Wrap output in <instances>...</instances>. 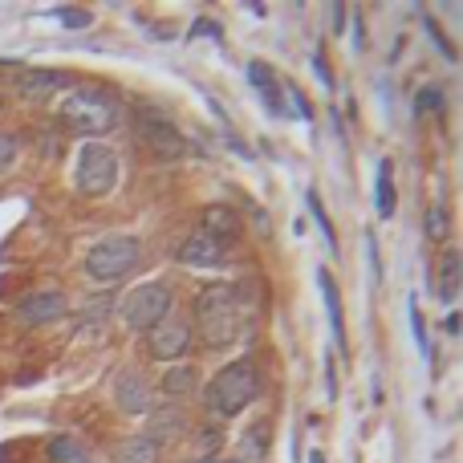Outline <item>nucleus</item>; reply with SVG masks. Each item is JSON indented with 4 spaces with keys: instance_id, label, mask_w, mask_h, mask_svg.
<instances>
[{
    "instance_id": "obj_1",
    "label": "nucleus",
    "mask_w": 463,
    "mask_h": 463,
    "mask_svg": "<svg viewBox=\"0 0 463 463\" xmlns=\"http://www.w3.org/2000/svg\"><path fill=\"white\" fill-rule=\"evenodd\" d=\"M195 313V334L208 350H232L244 334V305H240L236 288L228 280H208L192 301Z\"/></svg>"
},
{
    "instance_id": "obj_2",
    "label": "nucleus",
    "mask_w": 463,
    "mask_h": 463,
    "mask_svg": "<svg viewBox=\"0 0 463 463\" xmlns=\"http://www.w3.org/2000/svg\"><path fill=\"white\" fill-rule=\"evenodd\" d=\"M57 122L86 143H106V135L122 122V106L106 86H73L57 106Z\"/></svg>"
},
{
    "instance_id": "obj_3",
    "label": "nucleus",
    "mask_w": 463,
    "mask_h": 463,
    "mask_svg": "<svg viewBox=\"0 0 463 463\" xmlns=\"http://www.w3.org/2000/svg\"><path fill=\"white\" fill-rule=\"evenodd\" d=\"M260 391H264L260 362L256 358H236L208 383L203 402H208V411L216 419H236L240 411H248L256 399H260Z\"/></svg>"
},
{
    "instance_id": "obj_4",
    "label": "nucleus",
    "mask_w": 463,
    "mask_h": 463,
    "mask_svg": "<svg viewBox=\"0 0 463 463\" xmlns=\"http://www.w3.org/2000/svg\"><path fill=\"white\" fill-rule=\"evenodd\" d=\"M143 260V240L138 236H102L86 252V277L94 285H118L122 277L138 269Z\"/></svg>"
},
{
    "instance_id": "obj_5",
    "label": "nucleus",
    "mask_w": 463,
    "mask_h": 463,
    "mask_svg": "<svg viewBox=\"0 0 463 463\" xmlns=\"http://www.w3.org/2000/svg\"><path fill=\"white\" fill-rule=\"evenodd\" d=\"M122 175L118 151L110 143H81L78 146V163H73V192L86 200H102L114 192Z\"/></svg>"
},
{
    "instance_id": "obj_6",
    "label": "nucleus",
    "mask_w": 463,
    "mask_h": 463,
    "mask_svg": "<svg viewBox=\"0 0 463 463\" xmlns=\"http://www.w3.org/2000/svg\"><path fill=\"white\" fill-rule=\"evenodd\" d=\"M171 309H175V288H171L167 280H146V285L130 288V293L122 297V305H118L127 329H135V334L155 329Z\"/></svg>"
},
{
    "instance_id": "obj_7",
    "label": "nucleus",
    "mask_w": 463,
    "mask_h": 463,
    "mask_svg": "<svg viewBox=\"0 0 463 463\" xmlns=\"http://www.w3.org/2000/svg\"><path fill=\"white\" fill-rule=\"evenodd\" d=\"M192 342H195L192 321L179 317L175 309H171L155 329H146V354H151L155 362H163V366H175V362H184L187 354H192Z\"/></svg>"
},
{
    "instance_id": "obj_8",
    "label": "nucleus",
    "mask_w": 463,
    "mask_h": 463,
    "mask_svg": "<svg viewBox=\"0 0 463 463\" xmlns=\"http://www.w3.org/2000/svg\"><path fill=\"white\" fill-rule=\"evenodd\" d=\"M135 138L155 155V159H184L187 155V135L167 118V114H135Z\"/></svg>"
},
{
    "instance_id": "obj_9",
    "label": "nucleus",
    "mask_w": 463,
    "mask_h": 463,
    "mask_svg": "<svg viewBox=\"0 0 463 463\" xmlns=\"http://www.w3.org/2000/svg\"><path fill=\"white\" fill-rule=\"evenodd\" d=\"M16 98L21 102H49L53 94H70L73 90V73L65 70H53V65H29V70H16V81H13Z\"/></svg>"
},
{
    "instance_id": "obj_10",
    "label": "nucleus",
    "mask_w": 463,
    "mask_h": 463,
    "mask_svg": "<svg viewBox=\"0 0 463 463\" xmlns=\"http://www.w3.org/2000/svg\"><path fill=\"white\" fill-rule=\"evenodd\" d=\"M65 313H70V297L61 288H37V293L21 297V305H16V317L24 326H53Z\"/></svg>"
},
{
    "instance_id": "obj_11",
    "label": "nucleus",
    "mask_w": 463,
    "mask_h": 463,
    "mask_svg": "<svg viewBox=\"0 0 463 463\" xmlns=\"http://www.w3.org/2000/svg\"><path fill=\"white\" fill-rule=\"evenodd\" d=\"M114 402H118L122 415H151L155 391H151L143 370H122V374L114 378Z\"/></svg>"
},
{
    "instance_id": "obj_12",
    "label": "nucleus",
    "mask_w": 463,
    "mask_h": 463,
    "mask_svg": "<svg viewBox=\"0 0 463 463\" xmlns=\"http://www.w3.org/2000/svg\"><path fill=\"white\" fill-rule=\"evenodd\" d=\"M179 264H187V269H224L228 244H220V240H212L208 232L195 228L192 236L179 244Z\"/></svg>"
},
{
    "instance_id": "obj_13",
    "label": "nucleus",
    "mask_w": 463,
    "mask_h": 463,
    "mask_svg": "<svg viewBox=\"0 0 463 463\" xmlns=\"http://www.w3.org/2000/svg\"><path fill=\"white\" fill-rule=\"evenodd\" d=\"M248 81H252V90L260 94V102L269 106L272 118H288V102H285V86L277 81V73H272V65L264 61H252L248 65Z\"/></svg>"
},
{
    "instance_id": "obj_14",
    "label": "nucleus",
    "mask_w": 463,
    "mask_h": 463,
    "mask_svg": "<svg viewBox=\"0 0 463 463\" xmlns=\"http://www.w3.org/2000/svg\"><path fill=\"white\" fill-rule=\"evenodd\" d=\"M240 228H244V220H240V212L232 208V203H208L200 216V232H208L220 244H232V240L240 236Z\"/></svg>"
},
{
    "instance_id": "obj_15",
    "label": "nucleus",
    "mask_w": 463,
    "mask_h": 463,
    "mask_svg": "<svg viewBox=\"0 0 463 463\" xmlns=\"http://www.w3.org/2000/svg\"><path fill=\"white\" fill-rule=\"evenodd\" d=\"M317 288L321 297H326V313H329V329H334V345L337 350H350V334H345V313H342V293H337L334 277H329V269H317Z\"/></svg>"
},
{
    "instance_id": "obj_16",
    "label": "nucleus",
    "mask_w": 463,
    "mask_h": 463,
    "mask_svg": "<svg viewBox=\"0 0 463 463\" xmlns=\"http://www.w3.org/2000/svg\"><path fill=\"white\" fill-rule=\"evenodd\" d=\"M184 431H187V415L175 407V402H171V407H163V411H151V427H146V439H151L155 448L184 439Z\"/></svg>"
},
{
    "instance_id": "obj_17",
    "label": "nucleus",
    "mask_w": 463,
    "mask_h": 463,
    "mask_svg": "<svg viewBox=\"0 0 463 463\" xmlns=\"http://www.w3.org/2000/svg\"><path fill=\"white\" fill-rule=\"evenodd\" d=\"M443 305H456L459 297V248H443L439 256V285L431 288Z\"/></svg>"
},
{
    "instance_id": "obj_18",
    "label": "nucleus",
    "mask_w": 463,
    "mask_h": 463,
    "mask_svg": "<svg viewBox=\"0 0 463 463\" xmlns=\"http://www.w3.org/2000/svg\"><path fill=\"white\" fill-rule=\"evenodd\" d=\"M159 451L163 448H155L146 435H127V439L114 443L110 459L114 463H159Z\"/></svg>"
},
{
    "instance_id": "obj_19",
    "label": "nucleus",
    "mask_w": 463,
    "mask_h": 463,
    "mask_svg": "<svg viewBox=\"0 0 463 463\" xmlns=\"http://www.w3.org/2000/svg\"><path fill=\"white\" fill-rule=\"evenodd\" d=\"M374 208L383 220L394 216V163L378 159V175H374Z\"/></svg>"
},
{
    "instance_id": "obj_20",
    "label": "nucleus",
    "mask_w": 463,
    "mask_h": 463,
    "mask_svg": "<svg viewBox=\"0 0 463 463\" xmlns=\"http://www.w3.org/2000/svg\"><path fill=\"white\" fill-rule=\"evenodd\" d=\"M45 451L53 463H90V448L78 439V435H53Z\"/></svg>"
},
{
    "instance_id": "obj_21",
    "label": "nucleus",
    "mask_w": 463,
    "mask_h": 463,
    "mask_svg": "<svg viewBox=\"0 0 463 463\" xmlns=\"http://www.w3.org/2000/svg\"><path fill=\"white\" fill-rule=\"evenodd\" d=\"M159 386L167 399H184V394L195 391V370L192 366H167V374H163Z\"/></svg>"
},
{
    "instance_id": "obj_22",
    "label": "nucleus",
    "mask_w": 463,
    "mask_h": 463,
    "mask_svg": "<svg viewBox=\"0 0 463 463\" xmlns=\"http://www.w3.org/2000/svg\"><path fill=\"white\" fill-rule=\"evenodd\" d=\"M423 232H427V240H435V244H448V236H451V212H448V203H431V208H427Z\"/></svg>"
},
{
    "instance_id": "obj_23",
    "label": "nucleus",
    "mask_w": 463,
    "mask_h": 463,
    "mask_svg": "<svg viewBox=\"0 0 463 463\" xmlns=\"http://www.w3.org/2000/svg\"><path fill=\"white\" fill-rule=\"evenodd\" d=\"M305 208H309V216H313V224L321 228V236H326V244L337 252V232H334V220H329V212H326V203H321V195L317 192H305Z\"/></svg>"
},
{
    "instance_id": "obj_24",
    "label": "nucleus",
    "mask_w": 463,
    "mask_h": 463,
    "mask_svg": "<svg viewBox=\"0 0 463 463\" xmlns=\"http://www.w3.org/2000/svg\"><path fill=\"white\" fill-rule=\"evenodd\" d=\"M427 114H443V86H419L415 118H427Z\"/></svg>"
},
{
    "instance_id": "obj_25",
    "label": "nucleus",
    "mask_w": 463,
    "mask_h": 463,
    "mask_svg": "<svg viewBox=\"0 0 463 463\" xmlns=\"http://www.w3.org/2000/svg\"><path fill=\"white\" fill-rule=\"evenodd\" d=\"M423 29H427V37H431L435 41V49H439V53H443V61H456V45H451V37H448V33H443V24H439V16H431V13H427L423 16Z\"/></svg>"
},
{
    "instance_id": "obj_26",
    "label": "nucleus",
    "mask_w": 463,
    "mask_h": 463,
    "mask_svg": "<svg viewBox=\"0 0 463 463\" xmlns=\"http://www.w3.org/2000/svg\"><path fill=\"white\" fill-rule=\"evenodd\" d=\"M407 313H411V334H415L419 354H423V358H431V337H427V321H423V309H419L415 297L407 301Z\"/></svg>"
},
{
    "instance_id": "obj_27",
    "label": "nucleus",
    "mask_w": 463,
    "mask_h": 463,
    "mask_svg": "<svg viewBox=\"0 0 463 463\" xmlns=\"http://www.w3.org/2000/svg\"><path fill=\"white\" fill-rule=\"evenodd\" d=\"M21 159V135H13V130H0V175H5L13 163Z\"/></svg>"
},
{
    "instance_id": "obj_28",
    "label": "nucleus",
    "mask_w": 463,
    "mask_h": 463,
    "mask_svg": "<svg viewBox=\"0 0 463 463\" xmlns=\"http://www.w3.org/2000/svg\"><path fill=\"white\" fill-rule=\"evenodd\" d=\"M114 309V297H98V301L86 305V313H81V326H102L106 317H110Z\"/></svg>"
},
{
    "instance_id": "obj_29",
    "label": "nucleus",
    "mask_w": 463,
    "mask_h": 463,
    "mask_svg": "<svg viewBox=\"0 0 463 463\" xmlns=\"http://www.w3.org/2000/svg\"><path fill=\"white\" fill-rule=\"evenodd\" d=\"M57 16H61L65 29H90V24H94L90 8H57Z\"/></svg>"
},
{
    "instance_id": "obj_30",
    "label": "nucleus",
    "mask_w": 463,
    "mask_h": 463,
    "mask_svg": "<svg viewBox=\"0 0 463 463\" xmlns=\"http://www.w3.org/2000/svg\"><path fill=\"white\" fill-rule=\"evenodd\" d=\"M285 102L293 106L297 114H301V122H313V102H309V98H305L297 86H285Z\"/></svg>"
},
{
    "instance_id": "obj_31",
    "label": "nucleus",
    "mask_w": 463,
    "mask_h": 463,
    "mask_svg": "<svg viewBox=\"0 0 463 463\" xmlns=\"http://www.w3.org/2000/svg\"><path fill=\"white\" fill-rule=\"evenodd\" d=\"M37 146H45L49 159H57V151H61V138H57L53 127H41V130H37Z\"/></svg>"
},
{
    "instance_id": "obj_32",
    "label": "nucleus",
    "mask_w": 463,
    "mask_h": 463,
    "mask_svg": "<svg viewBox=\"0 0 463 463\" xmlns=\"http://www.w3.org/2000/svg\"><path fill=\"white\" fill-rule=\"evenodd\" d=\"M366 256H370V272H374V285H378V280H383V256H378L374 232H366Z\"/></svg>"
},
{
    "instance_id": "obj_33",
    "label": "nucleus",
    "mask_w": 463,
    "mask_h": 463,
    "mask_svg": "<svg viewBox=\"0 0 463 463\" xmlns=\"http://www.w3.org/2000/svg\"><path fill=\"white\" fill-rule=\"evenodd\" d=\"M313 70H317V78L326 81L329 90H334V70H329V61H326V53H321V49H317V53H313Z\"/></svg>"
},
{
    "instance_id": "obj_34",
    "label": "nucleus",
    "mask_w": 463,
    "mask_h": 463,
    "mask_svg": "<svg viewBox=\"0 0 463 463\" xmlns=\"http://www.w3.org/2000/svg\"><path fill=\"white\" fill-rule=\"evenodd\" d=\"M326 394L329 399H337V366H334V358H326Z\"/></svg>"
},
{
    "instance_id": "obj_35",
    "label": "nucleus",
    "mask_w": 463,
    "mask_h": 463,
    "mask_svg": "<svg viewBox=\"0 0 463 463\" xmlns=\"http://www.w3.org/2000/svg\"><path fill=\"white\" fill-rule=\"evenodd\" d=\"M345 13H350L345 5H334V8H329V16H334V37H337V33H345Z\"/></svg>"
},
{
    "instance_id": "obj_36",
    "label": "nucleus",
    "mask_w": 463,
    "mask_h": 463,
    "mask_svg": "<svg viewBox=\"0 0 463 463\" xmlns=\"http://www.w3.org/2000/svg\"><path fill=\"white\" fill-rule=\"evenodd\" d=\"M192 33H195V37H200V33H212V37H220V29H216V24H212V21H200Z\"/></svg>"
},
{
    "instance_id": "obj_37",
    "label": "nucleus",
    "mask_w": 463,
    "mask_h": 463,
    "mask_svg": "<svg viewBox=\"0 0 463 463\" xmlns=\"http://www.w3.org/2000/svg\"><path fill=\"white\" fill-rule=\"evenodd\" d=\"M443 326H448V334H459V313H448V321H443Z\"/></svg>"
},
{
    "instance_id": "obj_38",
    "label": "nucleus",
    "mask_w": 463,
    "mask_h": 463,
    "mask_svg": "<svg viewBox=\"0 0 463 463\" xmlns=\"http://www.w3.org/2000/svg\"><path fill=\"white\" fill-rule=\"evenodd\" d=\"M309 463H326V456H321V451H309Z\"/></svg>"
},
{
    "instance_id": "obj_39",
    "label": "nucleus",
    "mask_w": 463,
    "mask_h": 463,
    "mask_svg": "<svg viewBox=\"0 0 463 463\" xmlns=\"http://www.w3.org/2000/svg\"><path fill=\"white\" fill-rule=\"evenodd\" d=\"M192 463H232V459H220V456H216V459H192Z\"/></svg>"
},
{
    "instance_id": "obj_40",
    "label": "nucleus",
    "mask_w": 463,
    "mask_h": 463,
    "mask_svg": "<svg viewBox=\"0 0 463 463\" xmlns=\"http://www.w3.org/2000/svg\"><path fill=\"white\" fill-rule=\"evenodd\" d=\"M0 110H5V90H0Z\"/></svg>"
},
{
    "instance_id": "obj_41",
    "label": "nucleus",
    "mask_w": 463,
    "mask_h": 463,
    "mask_svg": "<svg viewBox=\"0 0 463 463\" xmlns=\"http://www.w3.org/2000/svg\"><path fill=\"white\" fill-rule=\"evenodd\" d=\"M354 463H358V459H354Z\"/></svg>"
}]
</instances>
